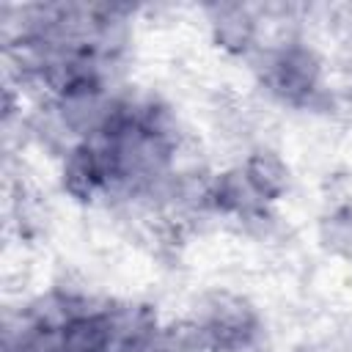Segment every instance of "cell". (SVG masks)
Returning <instances> with one entry per match:
<instances>
[{"label": "cell", "instance_id": "1", "mask_svg": "<svg viewBox=\"0 0 352 352\" xmlns=\"http://www.w3.org/2000/svg\"><path fill=\"white\" fill-rule=\"evenodd\" d=\"M206 22L212 41L228 55H250L258 47V19L253 6L214 3L206 6Z\"/></svg>", "mask_w": 352, "mask_h": 352}, {"label": "cell", "instance_id": "5", "mask_svg": "<svg viewBox=\"0 0 352 352\" xmlns=\"http://www.w3.org/2000/svg\"><path fill=\"white\" fill-rule=\"evenodd\" d=\"M319 242L327 253L352 261V206H338L319 220Z\"/></svg>", "mask_w": 352, "mask_h": 352}, {"label": "cell", "instance_id": "3", "mask_svg": "<svg viewBox=\"0 0 352 352\" xmlns=\"http://www.w3.org/2000/svg\"><path fill=\"white\" fill-rule=\"evenodd\" d=\"M239 165H242V170L248 173V179L253 182V187H256V190L264 195V201H270V204L280 201V198L289 192V187H292L289 165H286L283 157H280L278 151H272V148L258 146V148H253V151L245 157V162H239Z\"/></svg>", "mask_w": 352, "mask_h": 352}, {"label": "cell", "instance_id": "2", "mask_svg": "<svg viewBox=\"0 0 352 352\" xmlns=\"http://www.w3.org/2000/svg\"><path fill=\"white\" fill-rule=\"evenodd\" d=\"M60 187L74 201H94L104 195L107 176L96 160V154L80 140L60 157Z\"/></svg>", "mask_w": 352, "mask_h": 352}, {"label": "cell", "instance_id": "4", "mask_svg": "<svg viewBox=\"0 0 352 352\" xmlns=\"http://www.w3.org/2000/svg\"><path fill=\"white\" fill-rule=\"evenodd\" d=\"M63 352H104L113 341V330L107 322V314L102 316H77L63 330Z\"/></svg>", "mask_w": 352, "mask_h": 352}]
</instances>
